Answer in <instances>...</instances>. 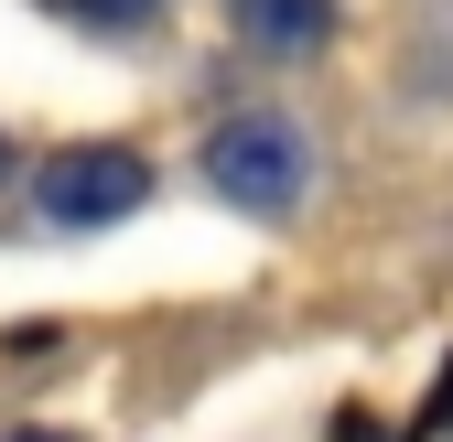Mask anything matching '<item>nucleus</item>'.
<instances>
[{
    "instance_id": "nucleus-1",
    "label": "nucleus",
    "mask_w": 453,
    "mask_h": 442,
    "mask_svg": "<svg viewBox=\"0 0 453 442\" xmlns=\"http://www.w3.org/2000/svg\"><path fill=\"white\" fill-rule=\"evenodd\" d=\"M205 184L238 216H292L313 194V141L280 119V108H238L226 130H205Z\"/></svg>"
},
{
    "instance_id": "nucleus-2",
    "label": "nucleus",
    "mask_w": 453,
    "mask_h": 442,
    "mask_svg": "<svg viewBox=\"0 0 453 442\" xmlns=\"http://www.w3.org/2000/svg\"><path fill=\"white\" fill-rule=\"evenodd\" d=\"M130 205H151V162L130 141H65L33 173V216L43 227H119Z\"/></svg>"
},
{
    "instance_id": "nucleus-3",
    "label": "nucleus",
    "mask_w": 453,
    "mask_h": 442,
    "mask_svg": "<svg viewBox=\"0 0 453 442\" xmlns=\"http://www.w3.org/2000/svg\"><path fill=\"white\" fill-rule=\"evenodd\" d=\"M216 11L249 54H324L334 43V0H216Z\"/></svg>"
},
{
    "instance_id": "nucleus-4",
    "label": "nucleus",
    "mask_w": 453,
    "mask_h": 442,
    "mask_svg": "<svg viewBox=\"0 0 453 442\" xmlns=\"http://www.w3.org/2000/svg\"><path fill=\"white\" fill-rule=\"evenodd\" d=\"M43 11H65V22H87V33H151L162 0H43Z\"/></svg>"
},
{
    "instance_id": "nucleus-5",
    "label": "nucleus",
    "mask_w": 453,
    "mask_h": 442,
    "mask_svg": "<svg viewBox=\"0 0 453 442\" xmlns=\"http://www.w3.org/2000/svg\"><path fill=\"white\" fill-rule=\"evenodd\" d=\"M12 442H65V431H12Z\"/></svg>"
},
{
    "instance_id": "nucleus-6",
    "label": "nucleus",
    "mask_w": 453,
    "mask_h": 442,
    "mask_svg": "<svg viewBox=\"0 0 453 442\" xmlns=\"http://www.w3.org/2000/svg\"><path fill=\"white\" fill-rule=\"evenodd\" d=\"M0 173H12V141H0Z\"/></svg>"
}]
</instances>
